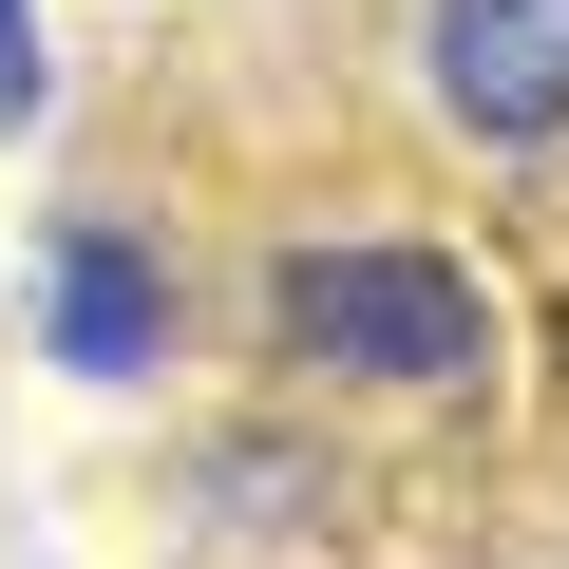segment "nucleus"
<instances>
[{"label":"nucleus","instance_id":"3","mask_svg":"<svg viewBox=\"0 0 569 569\" xmlns=\"http://www.w3.org/2000/svg\"><path fill=\"white\" fill-rule=\"evenodd\" d=\"M418 96L475 152H569V0H418Z\"/></svg>","mask_w":569,"mask_h":569},{"label":"nucleus","instance_id":"2","mask_svg":"<svg viewBox=\"0 0 569 569\" xmlns=\"http://www.w3.org/2000/svg\"><path fill=\"white\" fill-rule=\"evenodd\" d=\"M20 323H39V361H58V380L152 399V380H171V342H190V266H171L152 228H114V209H58V228H39V284H20Z\"/></svg>","mask_w":569,"mask_h":569},{"label":"nucleus","instance_id":"4","mask_svg":"<svg viewBox=\"0 0 569 569\" xmlns=\"http://www.w3.org/2000/svg\"><path fill=\"white\" fill-rule=\"evenodd\" d=\"M39 96H58V39H39V0H0V133H39Z\"/></svg>","mask_w":569,"mask_h":569},{"label":"nucleus","instance_id":"1","mask_svg":"<svg viewBox=\"0 0 569 569\" xmlns=\"http://www.w3.org/2000/svg\"><path fill=\"white\" fill-rule=\"evenodd\" d=\"M266 342L361 399H493V284L456 247H305L266 266Z\"/></svg>","mask_w":569,"mask_h":569}]
</instances>
